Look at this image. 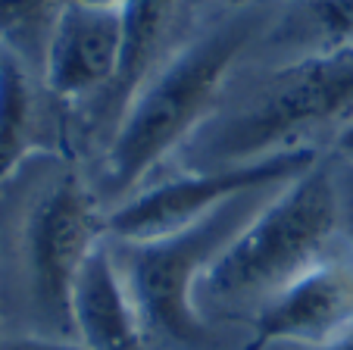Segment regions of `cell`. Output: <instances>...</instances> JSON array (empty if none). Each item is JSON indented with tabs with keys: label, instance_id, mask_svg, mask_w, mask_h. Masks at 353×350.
Returning a JSON list of instances; mask_svg holds the SVG:
<instances>
[{
	"label": "cell",
	"instance_id": "3957f363",
	"mask_svg": "<svg viewBox=\"0 0 353 350\" xmlns=\"http://www.w3.org/2000/svg\"><path fill=\"white\" fill-rule=\"evenodd\" d=\"M341 213V182L332 163L319 159L281 185L210 263L197 284L200 313L210 319L260 310L310 266L332 257Z\"/></svg>",
	"mask_w": 353,
	"mask_h": 350
},
{
	"label": "cell",
	"instance_id": "ba28073f",
	"mask_svg": "<svg viewBox=\"0 0 353 350\" xmlns=\"http://www.w3.org/2000/svg\"><path fill=\"white\" fill-rule=\"evenodd\" d=\"M125 60V16L116 7L69 0L54 22L41 81L54 100L107 97Z\"/></svg>",
	"mask_w": 353,
	"mask_h": 350
},
{
	"label": "cell",
	"instance_id": "30bf717a",
	"mask_svg": "<svg viewBox=\"0 0 353 350\" xmlns=\"http://www.w3.org/2000/svg\"><path fill=\"white\" fill-rule=\"evenodd\" d=\"M185 7L188 0H128L125 3V10H122V16H125V60H122L119 81L103 100L107 110H116L122 116L138 85L160 66L163 47L169 44L175 19Z\"/></svg>",
	"mask_w": 353,
	"mask_h": 350
},
{
	"label": "cell",
	"instance_id": "9a60e30c",
	"mask_svg": "<svg viewBox=\"0 0 353 350\" xmlns=\"http://www.w3.org/2000/svg\"><path fill=\"white\" fill-rule=\"evenodd\" d=\"M332 153L338 159H344L347 166H353V119L332 138Z\"/></svg>",
	"mask_w": 353,
	"mask_h": 350
},
{
	"label": "cell",
	"instance_id": "5bb4252c",
	"mask_svg": "<svg viewBox=\"0 0 353 350\" xmlns=\"http://www.w3.org/2000/svg\"><path fill=\"white\" fill-rule=\"evenodd\" d=\"M0 350H85L72 338H47V335H19L0 341Z\"/></svg>",
	"mask_w": 353,
	"mask_h": 350
},
{
	"label": "cell",
	"instance_id": "7c38bea8",
	"mask_svg": "<svg viewBox=\"0 0 353 350\" xmlns=\"http://www.w3.org/2000/svg\"><path fill=\"white\" fill-rule=\"evenodd\" d=\"M69 0H0V50L41 79L54 22Z\"/></svg>",
	"mask_w": 353,
	"mask_h": 350
},
{
	"label": "cell",
	"instance_id": "7a4b0ae2",
	"mask_svg": "<svg viewBox=\"0 0 353 350\" xmlns=\"http://www.w3.org/2000/svg\"><path fill=\"white\" fill-rule=\"evenodd\" d=\"M353 119V47L297 53L269 69L238 100L219 110L185 144L191 169L256 163L285 150L313 147Z\"/></svg>",
	"mask_w": 353,
	"mask_h": 350
},
{
	"label": "cell",
	"instance_id": "2e32d148",
	"mask_svg": "<svg viewBox=\"0 0 353 350\" xmlns=\"http://www.w3.org/2000/svg\"><path fill=\"white\" fill-rule=\"evenodd\" d=\"M266 0H188V10H203V7H219V10H232V13H241L247 7H260Z\"/></svg>",
	"mask_w": 353,
	"mask_h": 350
},
{
	"label": "cell",
	"instance_id": "9c48e42d",
	"mask_svg": "<svg viewBox=\"0 0 353 350\" xmlns=\"http://www.w3.org/2000/svg\"><path fill=\"white\" fill-rule=\"evenodd\" d=\"M72 341L85 350H150L122 269L103 238L79 269L69 300Z\"/></svg>",
	"mask_w": 353,
	"mask_h": 350
},
{
	"label": "cell",
	"instance_id": "5b68a950",
	"mask_svg": "<svg viewBox=\"0 0 353 350\" xmlns=\"http://www.w3.org/2000/svg\"><path fill=\"white\" fill-rule=\"evenodd\" d=\"M281 188V185H279ZM279 188L247 191L210 216L150 241H110L150 350H213L216 331L197 307V284L225 244Z\"/></svg>",
	"mask_w": 353,
	"mask_h": 350
},
{
	"label": "cell",
	"instance_id": "277c9868",
	"mask_svg": "<svg viewBox=\"0 0 353 350\" xmlns=\"http://www.w3.org/2000/svg\"><path fill=\"white\" fill-rule=\"evenodd\" d=\"M7 185L16 206V266L38 335L72 338L69 300L79 269L107 238V210L94 185L50 150L34 153Z\"/></svg>",
	"mask_w": 353,
	"mask_h": 350
},
{
	"label": "cell",
	"instance_id": "6da1fadb",
	"mask_svg": "<svg viewBox=\"0 0 353 350\" xmlns=\"http://www.w3.org/2000/svg\"><path fill=\"white\" fill-rule=\"evenodd\" d=\"M263 32V16L234 13L179 50L166 53L116 119L103 147L97 197L116 204L147 185L169 157L185 150L197 128L219 110L238 60Z\"/></svg>",
	"mask_w": 353,
	"mask_h": 350
},
{
	"label": "cell",
	"instance_id": "e0dca14e",
	"mask_svg": "<svg viewBox=\"0 0 353 350\" xmlns=\"http://www.w3.org/2000/svg\"><path fill=\"white\" fill-rule=\"evenodd\" d=\"M79 3H94V7H116V10H125L128 0H79Z\"/></svg>",
	"mask_w": 353,
	"mask_h": 350
},
{
	"label": "cell",
	"instance_id": "8fae6325",
	"mask_svg": "<svg viewBox=\"0 0 353 350\" xmlns=\"http://www.w3.org/2000/svg\"><path fill=\"white\" fill-rule=\"evenodd\" d=\"M34 153H44L34 72L0 50V185Z\"/></svg>",
	"mask_w": 353,
	"mask_h": 350
},
{
	"label": "cell",
	"instance_id": "52a82bcc",
	"mask_svg": "<svg viewBox=\"0 0 353 350\" xmlns=\"http://www.w3.org/2000/svg\"><path fill=\"white\" fill-rule=\"evenodd\" d=\"M353 335V257H325L256 310L241 350L297 344L319 350Z\"/></svg>",
	"mask_w": 353,
	"mask_h": 350
},
{
	"label": "cell",
	"instance_id": "4fadbf2b",
	"mask_svg": "<svg viewBox=\"0 0 353 350\" xmlns=\"http://www.w3.org/2000/svg\"><path fill=\"white\" fill-rule=\"evenodd\" d=\"M288 35L303 44L300 53L353 47V0H307Z\"/></svg>",
	"mask_w": 353,
	"mask_h": 350
},
{
	"label": "cell",
	"instance_id": "ac0fdd59",
	"mask_svg": "<svg viewBox=\"0 0 353 350\" xmlns=\"http://www.w3.org/2000/svg\"><path fill=\"white\" fill-rule=\"evenodd\" d=\"M319 350H353V335H347V338H341V341H334V344H328V347H319Z\"/></svg>",
	"mask_w": 353,
	"mask_h": 350
},
{
	"label": "cell",
	"instance_id": "8992f818",
	"mask_svg": "<svg viewBox=\"0 0 353 350\" xmlns=\"http://www.w3.org/2000/svg\"><path fill=\"white\" fill-rule=\"evenodd\" d=\"M322 153L316 147L285 150L256 163L222 166V169H188L163 182L138 188L122 204L107 210V238L150 241L172 235L191 222L210 216L232 197L260 188H279L316 166Z\"/></svg>",
	"mask_w": 353,
	"mask_h": 350
}]
</instances>
